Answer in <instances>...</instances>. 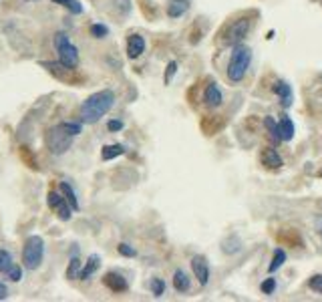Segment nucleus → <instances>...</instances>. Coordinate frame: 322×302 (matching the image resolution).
Here are the masks:
<instances>
[{
	"label": "nucleus",
	"mask_w": 322,
	"mask_h": 302,
	"mask_svg": "<svg viewBox=\"0 0 322 302\" xmlns=\"http://www.w3.org/2000/svg\"><path fill=\"white\" fill-rule=\"evenodd\" d=\"M99 266H101V258L97 256V254H91L89 256V260L85 262V266H83V270H81V280H89L97 270H99Z\"/></svg>",
	"instance_id": "17"
},
{
	"label": "nucleus",
	"mask_w": 322,
	"mask_h": 302,
	"mask_svg": "<svg viewBox=\"0 0 322 302\" xmlns=\"http://www.w3.org/2000/svg\"><path fill=\"white\" fill-rule=\"evenodd\" d=\"M4 298H8V288H6V284L0 282V300H4Z\"/></svg>",
	"instance_id": "36"
},
{
	"label": "nucleus",
	"mask_w": 322,
	"mask_h": 302,
	"mask_svg": "<svg viewBox=\"0 0 322 302\" xmlns=\"http://www.w3.org/2000/svg\"><path fill=\"white\" fill-rule=\"evenodd\" d=\"M55 4H59V6H63V8H67L71 14H83V4H81V0H52Z\"/></svg>",
	"instance_id": "24"
},
{
	"label": "nucleus",
	"mask_w": 322,
	"mask_h": 302,
	"mask_svg": "<svg viewBox=\"0 0 322 302\" xmlns=\"http://www.w3.org/2000/svg\"><path fill=\"white\" fill-rule=\"evenodd\" d=\"M143 53H145V38H143L141 34H137V32L129 34V36H127V57H129L131 61H135V59H139Z\"/></svg>",
	"instance_id": "10"
},
{
	"label": "nucleus",
	"mask_w": 322,
	"mask_h": 302,
	"mask_svg": "<svg viewBox=\"0 0 322 302\" xmlns=\"http://www.w3.org/2000/svg\"><path fill=\"white\" fill-rule=\"evenodd\" d=\"M272 91L278 95L280 105H282L284 109H290V107H292V103H294V93H292V87H290L286 81H276L274 87H272Z\"/></svg>",
	"instance_id": "9"
},
{
	"label": "nucleus",
	"mask_w": 322,
	"mask_h": 302,
	"mask_svg": "<svg viewBox=\"0 0 322 302\" xmlns=\"http://www.w3.org/2000/svg\"><path fill=\"white\" fill-rule=\"evenodd\" d=\"M264 127L268 129V133L272 135V139L276 141H282V131H280V123L274 119V117H264Z\"/></svg>",
	"instance_id": "21"
},
{
	"label": "nucleus",
	"mask_w": 322,
	"mask_h": 302,
	"mask_svg": "<svg viewBox=\"0 0 322 302\" xmlns=\"http://www.w3.org/2000/svg\"><path fill=\"white\" fill-rule=\"evenodd\" d=\"M250 63H252V51L250 46L246 44H236L232 55H230V61H228V69H226V77L230 83L238 85L244 81L248 69H250Z\"/></svg>",
	"instance_id": "2"
},
{
	"label": "nucleus",
	"mask_w": 322,
	"mask_h": 302,
	"mask_svg": "<svg viewBox=\"0 0 322 302\" xmlns=\"http://www.w3.org/2000/svg\"><path fill=\"white\" fill-rule=\"evenodd\" d=\"M175 73H177V61H169V63H167V69H165V75H163V83L169 85L171 79L175 77Z\"/></svg>",
	"instance_id": "29"
},
{
	"label": "nucleus",
	"mask_w": 322,
	"mask_h": 302,
	"mask_svg": "<svg viewBox=\"0 0 322 302\" xmlns=\"http://www.w3.org/2000/svg\"><path fill=\"white\" fill-rule=\"evenodd\" d=\"M314 230H316V234L320 236V240H322V214L314 218Z\"/></svg>",
	"instance_id": "35"
},
{
	"label": "nucleus",
	"mask_w": 322,
	"mask_h": 302,
	"mask_svg": "<svg viewBox=\"0 0 322 302\" xmlns=\"http://www.w3.org/2000/svg\"><path fill=\"white\" fill-rule=\"evenodd\" d=\"M260 290H262V294H274V290H276V278H266L262 284H260Z\"/></svg>",
	"instance_id": "31"
},
{
	"label": "nucleus",
	"mask_w": 322,
	"mask_h": 302,
	"mask_svg": "<svg viewBox=\"0 0 322 302\" xmlns=\"http://www.w3.org/2000/svg\"><path fill=\"white\" fill-rule=\"evenodd\" d=\"M125 125H123V121L121 119H111L109 123H107V129L111 131V133H117V131H121Z\"/></svg>",
	"instance_id": "34"
},
{
	"label": "nucleus",
	"mask_w": 322,
	"mask_h": 302,
	"mask_svg": "<svg viewBox=\"0 0 322 302\" xmlns=\"http://www.w3.org/2000/svg\"><path fill=\"white\" fill-rule=\"evenodd\" d=\"M22 268H24V266L12 264V268H10V270H8L4 276H6L10 282H20V280H22Z\"/></svg>",
	"instance_id": "27"
},
{
	"label": "nucleus",
	"mask_w": 322,
	"mask_h": 302,
	"mask_svg": "<svg viewBox=\"0 0 322 302\" xmlns=\"http://www.w3.org/2000/svg\"><path fill=\"white\" fill-rule=\"evenodd\" d=\"M115 6L123 16H127L131 12V0H115Z\"/></svg>",
	"instance_id": "33"
},
{
	"label": "nucleus",
	"mask_w": 322,
	"mask_h": 302,
	"mask_svg": "<svg viewBox=\"0 0 322 302\" xmlns=\"http://www.w3.org/2000/svg\"><path fill=\"white\" fill-rule=\"evenodd\" d=\"M260 159H262V163H264L266 167H270V169H280V167L284 165V161H282L280 153L274 149V147H264V149H262V155H260Z\"/></svg>",
	"instance_id": "13"
},
{
	"label": "nucleus",
	"mask_w": 322,
	"mask_h": 302,
	"mask_svg": "<svg viewBox=\"0 0 322 302\" xmlns=\"http://www.w3.org/2000/svg\"><path fill=\"white\" fill-rule=\"evenodd\" d=\"M203 101H205V105L211 107V109L222 107L224 95H222V89L218 87V83H209V85L205 87V91H203Z\"/></svg>",
	"instance_id": "11"
},
{
	"label": "nucleus",
	"mask_w": 322,
	"mask_h": 302,
	"mask_svg": "<svg viewBox=\"0 0 322 302\" xmlns=\"http://www.w3.org/2000/svg\"><path fill=\"white\" fill-rule=\"evenodd\" d=\"M117 252H119L121 256H125V258H135V256H137V250H135L131 244H125V242H121V244L117 246Z\"/></svg>",
	"instance_id": "30"
},
{
	"label": "nucleus",
	"mask_w": 322,
	"mask_h": 302,
	"mask_svg": "<svg viewBox=\"0 0 322 302\" xmlns=\"http://www.w3.org/2000/svg\"><path fill=\"white\" fill-rule=\"evenodd\" d=\"M44 262V240L40 236L26 238L22 246V266L26 270H38Z\"/></svg>",
	"instance_id": "3"
},
{
	"label": "nucleus",
	"mask_w": 322,
	"mask_h": 302,
	"mask_svg": "<svg viewBox=\"0 0 322 302\" xmlns=\"http://www.w3.org/2000/svg\"><path fill=\"white\" fill-rule=\"evenodd\" d=\"M55 48L59 55V61L69 67V69H77L79 67V48L73 44V40L69 38L67 32H57L55 34Z\"/></svg>",
	"instance_id": "5"
},
{
	"label": "nucleus",
	"mask_w": 322,
	"mask_h": 302,
	"mask_svg": "<svg viewBox=\"0 0 322 302\" xmlns=\"http://www.w3.org/2000/svg\"><path fill=\"white\" fill-rule=\"evenodd\" d=\"M173 288H175L179 294L189 292V288H191V280H189V276H187L181 268H177V270L173 272Z\"/></svg>",
	"instance_id": "16"
},
{
	"label": "nucleus",
	"mask_w": 322,
	"mask_h": 302,
	"mask_svg": "<svg viewBox=\"0 0 322 302\" xmlns=\"http://www.w3.org/2000/svg\"><path fill=\"white\" fill-rule=\"evenodd\" d=\"M81 270H83V262H81V258L75 254V256L71 258V262H69L67 278H69V280H77V278L81 276Z\"/></svg>",
	"instance_id": "23"
},
{
	"label": "nucleus",
	"mask_w": 322,
	"mask_h": 302,
	"mask_svg": "<svg viewBox=\"0 0 322 302\" xmlns=\"http://www.w3.org/2000/svg\"><path fill=\"white\" fill-rule=\"evenodd\" d=\"M318 177H322V169H320V171H318Z\"/></svg>",
	"instance_id": "37"
},
{
	"label": "nucleus",
	"mask_w": 322,
	"mask_h": 302,
	"mask_svg": "<svg viewBox=\"0 0 322 302\" xmlns=\"http://www.w3.org/2000/svg\"><path fill=\"white\" fill-rule=\"evenodd\" d=\"M115 101H117V97H115V93H113L111 89L97 91V93L89 95V97L83 101V105H81V109H79V119H81L85 125H95V123H99V121L113 109Z\"/></svg>",
	"instance_id": "1"
},
{
	"label": "nucleus",
	"mask_w": 322,
	"mask_h": 302,
	"mask_svg": "<svg viewBox=\"0 0 322 302\" xmlns=\"http://www.w3.org/2000/svg\"><path fill=\"white\" fill-rule=\"evenodd\" d=\"M103 282H105V286H107L109 290H113V292H127V288H129L127 280H125L119 272H107L105 278H103Z\"/></svg>",
	"instance_id": "12"
},
{
	"label": "nucleus",
	"mask_w": 322,
	"mask_h": 302,
	"mask_svg": "<svg viewBox=\"0 0 322 302\" xmlns=\"http://www.w3.org/2000/svg\"><path fill=\"white\" fill-rule=\"evenodd\" d=\"M73 135H69L61 125H55L48 133H46V147L52 155H63L71 149L73 145Z\"/></svg>",
	"instance_id": "6"
},
{
	"label": "nucleus",
	"mask_w": 322,
	"mask_h": 302,
	"mask_svg": "<svg viewBox=\"0 0 322 302\" xmlns=\"http://www.w3.org/2000/svg\"><path fill=\"white\" fill-rule=\"evenodd\" d=\"M191 2L189 0H169L167 4V16L169 18H181L189 10Z\"/></svg>",
	"instance_id": "14"
},
{
	"label": "nucleus",
	"mask_w": 322,
	"mask_h": 302,
	"mask_svg": "<svg viewBox=\"0 0 322 302\" xmlns=\"http://www.w3.org/2000/svg\"><path fill=\"white\" fill-rule=\"evenodd\" d=\"M149 286H151V292H153L155 298H161V296L165 294V282H163L161 278H153Z\"/></svg>",
	"instance_id": "28"
},
{
	"label": "nucleus",
	"mask_w": 322,
	"mask_h": 302,
	"mask_svg": "<svg viewBox=\"0 0 322 302\" xmlns=\"http://www.w3.org/2000/svg\"><path fill=\"white\" fill-rule=\"evenodd\" d=\"M284 262H286V252H284L282 248H276V250H274V256H272V262H270V266H268V272L274 274L276 270H280V268L284 266Z\"/></svg>",
	"instance_id": "22"
},
{
	"label": "nucleus",
	"mask_w": 322,
	"mask_h": 302,
	"mask_svg": "<svg viewBox=\"0 0 322 302\" xmlns=\"http://www.w3.org/2000/svg\"><path fill=\"white\" fill-rule=\"evenodd\" d=\"M242 240H240V236H236V234H232V236H228L224 242H222V252L226 254V256H234V254H238V252H242Z\"/></svg>",
	"instance_id": "15"
},
{
	"label": "nucleus",
	"mask_w": 322,
	"mask_h": 302,
	"mask_svg": "<svg viewBox=\"0 0 322 302\" xmlns=\"http://www.w3.org/2000/svg\"><path fill=\"white\" fill-rule=\"evenodd\" d=\"M46 204H48V208L50 210H55L57 212V216H59V220H63V222H69L71 218H73V208H71V204L67 202V197L63 195V193H59V191H48V195H46Z\"/></svg>",
	"instance_id": "7"
},
{
	"label": "nucleus",
	"mask_w": 322,
	"mask_h": 302,
	"mask_svg": "<svg viewBox=\"0 0 322 302\" xmlns=\"http://www.w3.org/2000/svg\"><path fill=\"white\" fill-rule=\"evenodd\" d=\"M252 24L254 20L250 16H240L236 18L234 22H230L222 34V42L224 46H236V44H242L246 40V36L250 34L252 30Z\"/></svg>",
	"instance_id": "4"
},
{
	"label": "nucleus",
	"mask_w": 322,
	"mask_h": 302,
	"mask_svg": "<svg viewBox=\"0 0 322 302\" xmlns=\"http://www.w3.org/2000/svg\"><path fill=\"white\" fill-rule=\"evenodd\" d=\"M280 131H282V141H292L294 139V133H296V129H294V121L288 117V115H284V117H280Z\"/></svg>",
	"instance_id": "19"
},
{
	"label": "nucleus",
	"mask_w": 322,
	"mask_h": 302,
	"mask_svg": "<svg viewBox=\"0 0 322 302\" xmlns=\"http://www.w3.org/2000/svg\"><path fill=\"white\" fill-rule=\"evenodd\" d=\"M123 153H125V145H121V143H111V145H105V147L101 149V157H103V161H111V159L121 157Z\"/></svg>",
	"instance_id": "20"
},
{
	"label": "nucleus",
	"mask_w": 322,
	"mask_h": 302,
	"mask_svg": "<svg viewBox=\"0 0 322 302\" xmlns=\"http://www.w3.org/2000/svg\"><path fill=\"white\" fill-rule=\"evenodd\" d=\"M89 32H91L93 38H105V36H109V26L97 22V24H91V26H89Z\"/></svg>",
	"instance_id": "26"
},
{
	"label": "nucleus",
	"mask_w": 322,
	"mask_h": 302,
	"mask_svg": "<svg viewBox=\"0 0 322 302\" xmlns=\"http://www.w3.org/2000/svg\"><path fill=\"white\" fill-rule=\"evenodd\" d=\"M308 288L322 294V274H314V276L308 278Z\"/></svg>",
	"instance_id": "32"
},
{
	"label": "nucleus",
	"mask_w": 322,
	"mask_h": 302,
	"mask_svg": "<svg viewBox=\"0 0 322 302\" xmlns=\"http://www.w3.org/2000/svg\"><path fill=\"white\" fill-rule=\"evenodd\" d=\"M61 193L67 197V202L71 204V208L75 210V212H79L81 210V204H79V197H77V191L73 189V185L69 183V181H61Z\"/></svg>",
	"instance_id": "18"
},
{
	"label": "nucleus",
	"mask_w": 322,
	"mask_h": 302,
	"mask_svg": "<svg viewBox=\"0 0 322 302\" xmlns=\"http://www.w3.org/2000/svg\"><path fill=\"white\" fill-rule=\"evenodd\" d=\"M191 270H193V276L197 278L199 286H207V282H209V262L203 254H195L191 258Z\"/></svg>",
	"instance_id": "8"
},
{
	"label": "nucleus",
	"mask_w": 322,
	"mask_h": 302,
	"mask_svg": "<svg viewBox=\"0 0 322 302\" xmlns=\"http://www.w3.org/2000/svg\"><path fill=\"white\" fill-rule=\"evenodd\" d=\"M14 260H12V254L4 248H0V274H6L10 268H12Z\"/></svg>",
	"instance_id": "25"
}]
</instances>
